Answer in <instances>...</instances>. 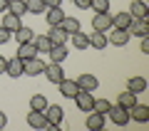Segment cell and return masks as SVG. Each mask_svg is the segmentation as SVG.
Here are the masks:
<instances>
[{
  "label": "cell",
  "instance_id": "24",
  "mask_svg": "<svg viewBox=\"0 0 149 131\" xmlns=\"http://www.w3.org/2000/svg\"><path fill=\"white\" fill-rule=\"evenodd\" d=\"M13 37H15L17 42H32V40H35V30H30V27L20 25L15 32H13Z\"/></svg>",
  "mask_w": 149,
  "mask_h": 131
},
{
  "label": "cell",
  "instance_id": "18",
  "mask_svg": "<svg viewBox=\"0 0 149 131\" xmlns=\"http://www.w3.org/2000/svg\"><path fill=\"white\" fill-rule=\"evenodd\" d=\"M42 69H45V62L40 57H32V59H27V62H25V74H27V77H37V74H42Z\"/></svg>",
  "mask_w": 149,
  "mask_h": 131
},
{
  "label": "cell",
  "instance_id": "33",
  "mask_svg": "<svg viewBox=\"0 0 149 131\" xmlns=\"http://www.w3.org/2000/svg\"><path fill=\"white\" fill-rule=\"evenodd\" d=\"M90 8L95 12H109V0H92Z\"/></svg>",
  "mask_w": 149,
  "mask_h": 131
},
{
  "label": "cell",
  "instance_id": "32",
  "mask_svg": "<svg viewBox=\"0 0 149 131\" xmlns=\"http://www.w3.org/2000/svg\"><path fill=\"white\" fill-rule=\"evenodd\" d=\"M109 99H95V104H92V111H100V114L107 116V111H109Z\"/></svg>",
  "mask_w": 149,
  "mask_h": 131
},
{
  "label": "cell",
  "instance_id": "7",
  "mask_svg": "<svg viewBox=\"0 0 149 131\" xmlns=\"http://www.w3.org/2000/svg\"><path fill=\"white\" fill-rule=\"evenodd\" d=\"M74 104H77V109H80V111H92V104H95V97H92V92L80 89L77 94H74Z\"/></svg>",
  "mask_w": 149,
  "mask_h": 131
},
{
  "label": "cell",
  "instance_id": "40",
  "mask_svg": "<svg viewBox=\"0 0 149 131\" xmlns=\"http://www.w3.org/2000/svg\"><path fill=\"white\" fill-rule=\"evenodd\" d=\"M5 10H8V0H0V15H3Z\"/></svg>",
  "mask_w": 149,
  "mask_h": 131
},
{
  "label": "cell",
  "instance_id": "6",
  "mask_svg": "<svg viewBox=\"0 0 149 131\" xmlns=\"http://www.w3.org/2000/svg\"><path fill=\"white\" fill-rule=\"evenodd\" d=\"M107 124V116L100 114V111H87V119H85V126L90 131H102Z\"/></svg>",
  "mask_w": 149,
  "mask_h": 131
},
{
  "label": "cell",
  "instance_id": "20",
  "mask_svg": "<svg viewBox=\"0 0 149 131\" xmlns=\"http://www.w3.org/2000/svg\"><path fill=\"white\" fill-rule=\"evenodd\" d=\"M129 15L132 17H149V5L144 0H134L132 5H129Z\"/></svg>",
  "mask_w": 149,
  "mask_h": 131
},
{
  "label": "cell",
  "instance_id": "11",
  "mask_svg": "<svg viewBox=\"0 0 149 131\" xmlns=\"http://www.w3.org/2000/svg\"><path fill=\"white\" fill-rule=\"evenodd\" d=\"M47 37L52 40V45H67L70 32L65 30L62 25H52V27H50V32H47Z\"/></svg>",
  "mask_w": 149,
  "mask_h": 131
},
{
  "label": "cell",
  "instance_id": "16",
  "mask_svg": "<svg viewBox=\"0 0 149 131\" xmlns=\"http://www.w3.org/2000/svg\"><path fill=\"white\" fill-rule=\"evenodd\" d=\"M37 47H35V42H20V47H17V54L15 57H20L22 62H27V59H32V57H37Z\"/></svg>",
  "mask_w": 149,
  "mask_h": 131
},
{
  "label": "cell",
  "instance_id": "35",
  "mask_svg": "<svg viewBox=\"0 0 149 131\" xmlns=\"http://www.w3.org/2000/svg\"><path fill=\"white\" fill-rule=\"evenodd\" d=\"M10 37H13V32H10V30H5V27L0 25V45H5V42L10 40Z\"/></svg>",
  "mask_w": 149,
  "mask_h": 131
},
{
  "label": "cell",
  "instance_id": "19",
  "mask_svg": "<svg viewBox=\"0 0 149 131\" xmlns=\"http://www.w3.org/2000/svg\"><path fill=\"white\" fill-rule=\"evenodd\" d=\"M0 25L5 27V30L15 32L17 27L22 25V22H20V15H13V12H8V10H5V12H3V22H0Z\"/></svg>",
  "mask_w": 149,
  "mask_h": 131
},
{
  "label": "cell",
  "instance_id": "26",
  "mask_svg": "<svg viewBox=\"0 0 149 131\" xmlns=\"http://www.w3.org/2000/svg\"><path fill=\"white\" fill-rule=\"evenodd\" d=\"M129 22H132V15L129 12H117L112 15V27H119V30H127Z\"/></svg>",
  "mask_w": 149,
  "mask_h": 131
},
{
  "label": "cell",
  "instance_id": "21",
  "mask_svg": "<svg viewBox=\"0 0 149 131\" xmlns=\"http://www.w3.org/2000/svg\"><path fill=\"white\" fill-rule=\"evenodd\" d=\"M70 40H72L74 50H90V37H87V32H72Z\"/></svg>",
  "mask_w": 149,
  "mask_h": 131
},
{
  "label": "cell",
  "instance_id": "4",
  "mask_svg": "<svg viewBox=\"0 0 149 131\" xmlns=\"http://www.w3.org/2000/svg\"><path fill=\"white\" fill-rule=\"evenodd\" d=\"M109 35H107V42H109V45H114V47H124V45H127L129 42V30H119V27H109Z\"/></svg>",
  "mask_w": 149,
  "mask_h": 131
},
{
  "label": "cell",
  "instance_id": "31",
  "mask_svg": "<svg viewBox=\"0 0 149 131\" xmlns=\"http://www.w3.org/2000/svg\"><path fill=\"white\" fill-rule=\"evenodd\" d=\"M62 27L70 32V35H72V32H80V20H77V17H65Z\"/></svg>",
  "mask_w": 149,
  "mask_h": 131
},
{
  "label": "cell",
  "instance_id": "22",
  "mask_svg": "<svg viewBox=\"0 0 149 131\" xmlns=\"http://www.w3.org/2000/svg\"><path fill=\"white\" fill-rule=\"evenodd\" d=\"M127 89L134 92V94H142V92H147V79L144 77H129L127 79Z\"/></svg>",
  "mask_w": 149,
  "mask_h": 131
},
{
  "label": "cell",
  "instance_id": "37",
  "mask_svg": "<svg viewBox=\"0 0 149 131\" xmlns=\"http://www.w3.org/2000/svg\"><path fill=\"white\" fill-rule=\"evenodd\" d=\"M47 8H57V5H62V0H42Z\"/></svg>",
  "mask_w": 149,
  "mask_h": 131
},
{
  "label": "cell",
  "instance_id": "2",
  "mask_svg": "<svg viewBox=\"0 0 149 131\" xmlns=\"http://www.w3.org/2000/svg\"><path fill=\"white\" fill-rule=\"evenodd\" d=\"M107 116H109V121L114 126H127L129 124V109H124L119 104H112L109 111H107Z\"/></svg>",
  "mask_w": 149,
  "mask_h": 131
},
{
  "label": "cell",
  "instance_id": "28",
  "mask_svg": "<svg viewBox=\"0 0 149 131\" xmlns=\"http://www.w3.org/2000/svg\"><path fill=\"white\" fill-rule=\"evenodd\" d=\"M35 47H37V52H50L52 50V40H50L47 35H35Z\"/></svg>",
  "mask_w": 149,
  "mask_h": 131
},
{
  "label": "cell",
  "instance_id": "13",
  "mask_svg": "<svg viewBox=\"0 0 149 131\" xmlns=\"http://www.w3.org/2000/svg\"><path fill=\"white\" fill-rule=\"evenodd\" d=\"M77 87H80V89H85V92H95L97 87H100V79H97L95 74L85 72V74H80V77H77Z\"/></svg>",
  "mask_w": 149,
  "mask_h": 131
},
{
  "label": "cell",
  "instance_id": "3",
  "mask_svg": "<svg viewBox=\"0 0 149 131\" xmlns=\"http://www.w3.org/2000/svg\"><path fill=\"white\" fill-rule=\"evenodd\" d=\"M127 30L132 37H147L149 35V17H132Z\"/></svg>",
  "mask_w": 149,
  "mask_h": 131
},
{
  "label": "cell",
  "instance_id": "36",
  "mask_svg": "<svg viewBox=\"0 0 149 131\" xmlns=\"http://www.w3.org/2000/svg\"><path fill=\"white\" fill-rule=\"evenodd\" d=\"M139 40H142L139 42V50H142L144 54H149V37H139Z\"/></svg>",
  "mask_w": 149,
  "mask_h": 131
},
{
  "label": "cell",
  "instance_id": "38",
  "mask_svg": "<svg viewBox=\"0 0 149 131\" xmlns=\"http://www.w3.org/2000/svg\"><path fill=\"white\" fill-rule=\"evenodd\" d=\"M5 64H8V59L0 54V74H5Z\"/></svg>",
  "mask_w": 149,
  "mask_h": 131
},
{
  "label": "cell",
  "instance_id": "27",
  "mask_svg": "<svg viewBox=\"0 0 149 131\" xmlns=\"http://www.w3.org/2000/svg\"><path fill=\"white\" fill-rule=\"evenodd\" d=\"M117 104H119V106H124V109H132V106L137 104V94H134V92H129V89H127V92H122V94L117 97Z\"/></svg>",
  "mask_w": 149,
  "mask_h": 131
},
{
  "label": "cell",
  "instance_id": "30",
  "mask_svg": "<svg viewBox=\"0 0 149 131\" xmlns=\"http://www.w3.org/2000/svg\"><path fill=\"white\" fill-rule=\"evenodd\" d=\"M47 104H50V101L45 99L42 94H35L30 99V109H37V111H45V106H47Z\"/></svg>",
  "mask_w": 149,
  "mask_h": 131
},
{
  "label": "cell",
  "instance_id": "5",
  "mask_svg": "<svg viewBox=\"0 0 149 131\" xmlns=\"http://www.w3.org/2000/svg\"><path fill=\"white\" fill-rule=\"evenodd\" d=\"M42 74L47 77V82H50V84H60V82L65 79V69H62V64H57V62H50V64H45Z\"/></svg>",
  "mask_w": 149,
  "mask_h": 131
},
{
  "label": "cell",
  "instance_id": "23",
  "mask_svg": "<svg viewBox=\"0 0 149 131\" xmlns=\"http://www.w3.org/2000/svg\"><path fill=\"white\" fill-rule=\"evenodd\" d=\"M90 37V47H95V50H104L107 47V32H92V35H87Z\"/></svg>",
  "mask_w": 149,
  "mask_h": 131
},
{
  "label": "cell",
  "instance_id": "25",
  "mask_svg": "<svg viewBox=\"0 0 149 131\" xmlns=\"http://www.w3.org/2000/svg\"><path fill=\"white\" fill-rule=\"evenodd\" d=\"M8 12H13V15H27V3L25 0H8Z\"/></svg>",
  "mask_w": 149,
  "mask_h": 131
},
{
  "label": "cell",
  "instance_id": "14",
  "mask_svg": "<svg viewBox=\"0 0 149 131\" xmlns=\"http://www.w3.org/2000/svg\"><path fill=\"white\" fill-rule=\"evenodd\" d=\"M5 74H10L13 79H15V77H22V74H25V62H22L20 57L8 59V64H5Z\"/></svg>",
  "mask_w": 149,
  "mask_h": 131
},
{
  "label": "cell",
  "instance_id": "15",
  "mask_svg": "<svg viewBox=\"0 0 149 131\" xmlns=\"http://www.w3.org/2000/svg\"><path fill=\"white\" fill-rule=\"evenodd\" d=\"M129 119H134V121H139V124H147L149 121V106L147 104H134L132 109H129Z\"/></svg>",
  "mask_w": 149,
  "mask_h": 131
},
{
  "label": "cell",
  "instance_id": "1",
  "mask_svg": "<svg viewBox=\"0 0 149 131\" xmlns=\"http://www.w3.org/2000/svg\"><path fill=\"white\" fill-rule=\"evenodd\" d=\"M45 116H47V129L57 131V126L62 124V119H65V109L60 104H47L45 106Z\"/></svg>",
  "mask_w": 149,
  "mask_h": 131
},
{
  "label": "cell",
  "instance_id": "39",
  "mask_svg": "<svg viewBox=\"0 0 149 131\" xmlns=\"http://www.w3.org/2000/svg\"><path fill=\"white\" fill-rule=\"evenodd\" d=\"M8 124V116H5V111H0V129Z\"/></svg>",
  "mask_w": 149,
  "mask_h": 131
},
{
  "label": "cell",
  "instance_id": "10",
  "mask_svg": "<svg viewBox=\"0 0 149 131\" xmlns=\"http://www.w3.org/2000/svg\"><path fill=\"white\" fill-rule=\"evenodd\" d=\"M27 126H32V129H47V116H45V111L30 109L27 111Z\"/></svg>",
  "mask_w": 149,
  "mask_h": 131
},
{
  "label": "cell",
  "instance_id": "17",
  "mask_svg": "<svg viewBox=\"0 0 149 131\" xmlns=\"http://www.w3.org/2000/svg\"><path fill=\"white\" fill-rule=\"evenodd\" d=\"M50 62H57V64H62L65 59H67V54H70V50H67V45H52V50H50Z\"/></svg>",
  "mask_w": 149,
  "mask_h": 131
},
{
  "label": "cell",
  "instance_id": "34",
  "mask_svg": "<svg viewBox=\"0 0 149 131\" xmlns=\"http://www.w3.org/2000/svg\"><path fill=\"white\" fill-rule=\"evenodd\" d=\"M72 3L77 10H90V5H92V0H72Z\"/></svg>",
  "mask_w": 149,
  "mask_h": 131
},
{
  "label": "cell",
  "instance_id": "8",
  "mask_svg": "<svg viewBox=\"0 0 149 131\" xmlns=\"http://www.w3.org/2000/svg\"><path fill=\"white\" fill-rule=\"evenodd\" d=\"M42 15H45V20H47V27H52V25H62V20L67 17V15H65V10H62L60 5H57V8H45Z\"/></svg>",
  "mask_w": 149,
  "mask_h": 131
},
{
  "label": "cell",
  "instance_id": "9",
  "mask_svg": "<svg viewBox=\"0 0 149 131\" xmlns=\"http://www.w3.org/2000/svg\"><path fill=\"white\" fill-rule=\"evenodd\" d=\"M109 27H112V15L109 12H95V17H92V30L107 32Z\"/></svg>",
  "mask_w": 149,
  "mask_h": 131
},
{
  "label": "cell",
  "instance_id": "29",
  "mask_svg": "<svg viewBox=\"0 0 149 131\" xmlns=\"http://www.w3.org/2000/svg\"><path fill=\"white\" fill-rule=\"evenodd\" d=\"M25 3H27V12H30V15H42L45 8H47L42 0H25Z\"/></svg>",
  "mask_w": 149,
  "mask_h": 131
},
{
  "label": "cell",
  "instance_id": "12",
  "mask_svg": "<svg viewBox=\"0 0 149 131\" xmlns=\"http://www.w3.org/2000/svg\"><path fill=\"white\" fill-rule=\"evenodd\" d=\"M57 87H60V94H62L65 99H74V94L80 92V87H77V79H67V77H65L62 82L57 84Z\"/></svg>",
  "mask_w": 149,
  "mask_h": 131
}]
</instances>
